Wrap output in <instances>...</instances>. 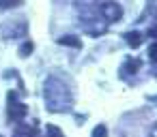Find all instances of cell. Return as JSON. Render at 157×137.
Segmentation results:
<instances>
[{
  "label": "cell",
  "mask_w": 157,
  "mask_h": 137,
  "mask_svg": "<svg viewBox=\"0 0 157 137\" xmlns=\"http://www.w3.org/2000/svg\"><path fill=\"white\" fill-rule=\"evenodd\" d=\"M50 133H52L50 137H65V135H63V133H60V131H58L56 126H50Z\"/></svg>",
  "instance_id": "obj_11"
},
{
  "label": "cell",
  "mask_w": 157,
  "mask_h": 137,
  "mask_svg": "<svg viewBox=\"0 0 157 137\" xmlns=\"http://www.w3.org/2000/svg\"><path fill=\"white\" fill-rule=\"evenodd\" d=\"M148 58H151L153 62H157V43H153V45L148 47Z\"/></svg>",
  "instance_id": "obj_10"
},
{
  "label": "cell",
  "mask_w": 157,
  "mask_h": 137,
  "mask_svg": "<svg viewBox=\"0 0 157 137\" xmlns=\"http://www.w3.org/2000/svg\"><path fill=\"white\" fill-rule=\"evenodd\" d=\"M125 69H127V73H136V71L140 69V60H129V62L125 64Z\"/></svg>",
  "instance_id": "obj_7"
},
{
  "label": "cell",
  "mask_w": 157,
  "mask_h": 137,
  "mask_svg": "<svg viewBox=\"0 0 157 137\" xmlns=\"http://www.w3.org/2000/svg\"><path fill=\"white\" fill-rule=\"evenodd\" d=\"M33 49H35V45L28 41V43H24V45L20 47V56H22V58H26V56H30V54H33Z\"/></svg>",
  "instance_id": "obj_6"
},
{
  "label": "cell",
  "mask_w": 157,
  "mask_h": 137,
  "mask_svg": "<svg viewBox=\"0 0 157 137\" xmlns=\"http://www.w3.org/2000/svg\"><path fill=\"white\" fill-rule=\"evenodd\" d=\"M13 137H37V133H35V128H30V126H20Z\"/></svg>",
  "instance_id": "obj_5"
},
{
  "label": "cell",
  "mask_w": 157,
  "mask_h": 137,
  "mask_svg": "<svg viewBox=\"0 0 157 137\" xmlns=\"http://www.w3.org/2000/svg\"><path fill=\"white\" fill-rule=\"evenodd\" d=\"M101 13H103V17H105L108 22H118V20L123 17V7L116 5V2H105V5L101 7Z\"/></svg>",
  "instance_id": "obj_2"
},
{
  "label": "cell",
  "mask_w": 157,
  "mask_h": 137,
  "mask_svg": "<svg viewBox=\"0 0 157 137\" xmlns=\"http://www.w3.org/2000/svg\"><path fill=\"white\" fill-rule=\"evenodd\" d=\"M125 39H127V43H129L131 47H138V45L142 43V34H140V32H136V30H133V32H127V34H125Z\"/></svg>",
  "instance_id": "obj_4"
},
{
  "label": "cell",
  "mask_w": 157,
  "mask_h": 137,
  "mask_svg": "<svg viewBox=\"0 0 157 137\" xmlns=\"http://www.w3.org/2000/svg\"><path fill=\"white\" fill-rule=\"evenodd\" d=\"M20 2H22V0H0V7H2V9H13Z\"/></svg>",
  "instance_id": "obj_8"
},
{
  "label": "cell",
  "mask_w": 157,
  "mask_h": 137,
  "mask_svg": "<svg viewBox=\"0 0 157 137\" xmlns=\"http://www.w3.org/2000/svg\"><path fill=\"white\" fill-rule=\"evenodd\" d=\"M58 43H60V45L75 47V49H80V47H82V41H80L78 37H73V34H65V37H60V39H58Z\"/></svg>",
  "instance_id": "obj_3"
},
{
  "label": "cell",
  "mask_w": 157,
  "mask_h": 137,
  "mask_svg": "<svg viewBox=\"0 0 157 137\" xmlns=\"http://www.w3.org/2000/svg\"><path fill=\"white\" fill-rule=\"evenodd\" d=\"M26 105L24 103H20L17 101V96L13 94V92H9V120L11 122H20V120H24L26 118Z\"/></svg>",
  "instance_id": "obj_1"
},
{
  "label": "cell",
  "mask_w": 157,
  "mask_h": 137,
  "mask_svg": "<svg viewBox=\"0 0 157 137\" xmlns=\"http://www.w3.org/2000/svg\"><path fill=\"white\" fill-rule=\"evenodd\" d=\"M93 137H108V131H105V126H103V124L95 126V131H93Z\"/></svg>",
  "instance_id": "obj_9"
}]
</instances>
